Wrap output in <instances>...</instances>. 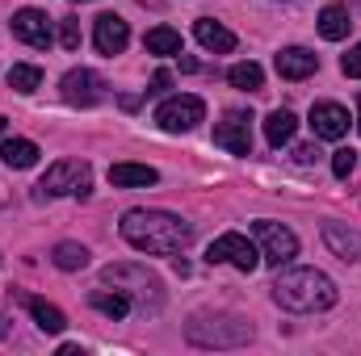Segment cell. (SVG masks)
Here are the masks:
<instances>
[{
  "mask_svg": "<svg viewBox=\"0 0 361 356\" xmlns=\"http://www.w3.org/2000/svg\"><path fill=\"white\" fill-rule=\"evenodd\" d=\"M353 168H357V151H349V147H341V151L332 155V172H336V177L345 180L349 172H353Z\"/></svg>",
  "mask_w": 361,
  "mask_h": 356,
  "instance_id": "83f0119b",
  "label": "cell"
},
{
  "mask_svg": "<svg viewBox=\"0 0 361 356\" xmlns=\"http://www.w3.org/2000/svg\"><path fill=\"white\" fill-rule=\"evenodd\" d=\"M101 281L114 285V289H122L130 302H139V310H152L156 314L164 306V281L156 272H147L143 265H109L101 272Z\"/></svg>",
  "mask_w": 361,
  "mask_h": 356,
  "instance_id": "3957f363",
  "label": "cell"
},
{
  "mask_svg": "<svg viewBox=\"0 0 361 356\" xmlns=\"http://www.w3.org/2000/svg\"><path fill=\"white\" fill-rule=\"evenodd\" d=\"M38 189H42L47 197H59V193H76V197H89V189H92L89 164H85V160H55V164L42 172Z\"/></svg>",
  "mask_w": 361,
  "mask_h": 356,
  "instance_id": "8992f818",
  "label": "cell"
},
{
  "mask_svg": "<svg viewBox=\"0 0 361 356\" xmlns=\"http://www.w3.org/2000/svg\"><path fill=\"white\" fill-rule=\"evenodd\" d=\"M206 260L210 265H231V268H240V272H252V268L261 265V248L248 243L240 231H227V235H219L206 248Z\"/></svg>",
  "mask_w": 361,
  "mask_h": 356,
  "instance_id": "52a82bcc",
  "label": "cell"
},
{
  "mask_svg": "<svg viewBox=\"0 0 361 356\" xmlns=\"http://www.w3.org/2000/svg\"><path fill=\"white\" fill-rule=\"evenodd\" d=\"M185 336L202 348H240L252 340V327L240 323V319H197L185 327Z\"/></svg>",
  "mask_w": 361,
  "mask_h": 356,
  "instance_id": "277c9868",
  "label": "cell"
},
{
  "mask_svg": "<svg viewBox=\"0 0 361 356\" xmlns=\"http://www.w3.org/2000/svg\"><path fill=\"white\" fill-rule=\"evenodd\" d=\"M349 25H353V21H349V8H345V4H328V8L319 13V34H324L328 42H341V38L349 34Z\"/></svg>",
  "mask_w": 361,
  "mask_h": 356,
  "instance_id": "44dd1931",
  "label": "cell"
},
{
  "mask_svg": "<svg viewBox=\"0 0 361 356\" xmlns=\"http://www.w3.org/2000/svg\"><path fill=\"white\" fill-rule=\"evenodd\" d=\"M311 130H315V139H328V143L345 139V134H349V109L336 105V101L311 105Z\"/></svg>",
  "mask_w": 361,
  "mask_h": 356,
  "instance_id": "4fadbf2b",
  "label": "cell"
},
{
  "mask_svg": "<svg viewBox=\"0 0 361 356\" xmlns=\"http://www.w3.org/2000/svg\"><path fill=\"white\" fill-rule=\"evenodd\" d=\"M122 239L147 256H177L180 248H189L193 227L169 210H130L122 218Z\"/></svg>",
  "mask_w": 361,
  "mask_h": 356,
  "instance_id": "6da1fadb",
  "label": "cell"
},
{
  "mask_svg": "<svg viewBox=\"0 0 361 356\" xmlns=\"http://www.w3.org/2000/svg\"><path fill=\"white\" fill-rule=\"evenodd\" d=\"M357 4H361V0H357Z\"/></svg>",
  "mask_w": 361,
  "mask_h": 356,
  "instance_id": "e575fe53",
  "label": "cell"
},
{
  "mask_svg": "<svg viewBox=\"0 0 361 356\" xmlns=\"http://www.w3.org/2000/svg\"><path fill=\"white\" fill-rule=\"evenodd\" d=\"M357 134H361V92H357Z\"/></svg>",
  "mask_w": 361,
  "mask_h": 356,
  "instance_id": "1f68e13d",
  "label": "cell"
},
{
  "mask_svg": "<svg viewBox=\"0 0 361 356\" xmlns=\"http://www.w3.org/2000/svg\"><path fill=\"white\" fill-rule=\"evenodd\" d=\"M13 34L25 42V46H34V51H47L51 46V17L42 13V8H17L13 13Z\"/></svg>",
  "mask_w": 361,
  "mask_h": 356,
  "instance_id": "30bf717a",
  "label": "cell"
},
{
  "mask_svg": "<svg viewBox=\"0 0 361 356\" xmlns=\"http://www.w3.org/2000/svg\"><path fill=\"white\" fill-rule=\"evenodd\" d=\"M80 38H85V34H80V17H63V21H59V42H63L68 51H80Z\"/></svg>",
  "mask_w": 361,
  "mask_h": 356,
  "instance_id": "4316f807",
  "label": "cell"
},
{
  "mask_svg": "<svg viewBox=\"0 0 361 356\" xmlns=\"http://www.w3.org/2000/svg\"><path fill=\"white\" fill-rule=\"evenodd\" d=\"M89 306H97L105 319H126L130 314V298L122 293V289H114V293H105V289H97L89 298Z\"/></svg>",
  "mask_w": 361,
  "mask_h": 356,
  "instance_id": "7402d4cb",
  "label": "cell"
},
{
  "mask_svg": "<svg viewBox=\"0 0 361 356\" xmlns=\"http://www.w3.org/2000/svg\"><path fill=\"white\" fill-rule=\"evenodd\" d=\"M227 80H231L235 89H244V92H261L265 89V72H261L257 63H235V68L227 72Z\"/></svg>",
  "mask_w": 361,
  "mask_h": 356,
  "instance_id": "cb8c5ba5",
  "label": "cell"
},
{
  "mask_svg": "<svg viewBox=\"0 0 361 356\" xmlns=\"http://www.w3.org/2000/svg\"><path fill=\"white\" fill-rule=\"evenodd\" d=\"M4 126H8V122H4V117H0V134H4Z\"/></svg>",
  "mask_w": 361,
  "mask_h": 356,
  "instance_id": "d6a6232c",
  "label": "cell"
},
{
  "mask_svg": "<svg viewBox=\"0 0 361 356\" xmlns=\"http://www.w3.org/2000/svg\"><path fill=\"white\" fill-rule=\"evenodd\" d=\"M202 117H206V105H202V96H169V101L156 109V122H160L169 134L193 130Z\"/></svg>",
  "mask_w": 361,
  "mask_h": 356,
  "instance_id": "9c48e42d",
  "label": "cell"
},
{
  "mask_svg": "<svg viewBox=\"0 0 361 356\" xmlns=\"http://www.w3.org/2000/svg\"><path fill=\"white\" fill-rule=\"evenodd\" d=\"M101 96H105V80H101L97 72L76 68V72H68V76H63V101H68V105L89 109V105H97Z\"/></svg>",
  "mask_w": 361,
  "mask_h": 356,
  "instance_id": "8fae6325",
  "label": "cell"
},
{
  "mask_svg": "<svg viewBox=\"0 0 361 356\" xmlns=\"http://www.w3.org/2000/svg\"><path fill=\"white\" fill-rule=\"evenodd\" d=\"M156 180H160V172L147 168V164H109V184L114 189H147Z\"/></svg>",
  "mask_w": 361,
  "mask_h": 356,
  "instance_id": "e0dca14e",
  "label": "cell"
},
{
  "mask_svg": "<svg viewBox=\"0 0 361 356\" xmlns=\"http://www.w3.org/2000/svg\"><path fill=\"white\" fill-rule=\"evenodd\" d=\"M38 143H30V139H4L0 143V160L8 164V168H34L38 164Z\"/></svg>",
  "mask_w": 361,
  "mask_h": 356,
  "instance_id": "d6986e66",
  "label": "cell"
},
{
  "mask_svg": "<svg viewBox=\"0 0 361 356\" xmlns=\"http://www.w3.org/2000/svg\"><path fill=\"white\" fill-rule=\"evenodd\" d=\"M143 46H147L152 55H180V34L169 30V25H156V30H147Z\"/></svg>",
  "mask_w": 361,
  "mask_h": 356,
  "instance_id": "603a6c76",
  "label": "cell"
},
{
  "mask_svg": "<svg viewBox=\"0 0 361 356\" xmlns=\"http://www.w3.org/2000/svg\"><path fill=\"white\" fill-rule=\"evenodd\" d=\"M169 89H173V76H169V72H156L147 92H152V96H160V92H169Z\"/></svg>",
  "mask_w": 361,
  "mask_h": 356,
  "instance_id": "4dcf8cb0",
  "label": "cell"
},
{
  "mask_svg": "<svg viewBox=\"0 0 361 356\" xmlns=\"http://www.w3.org/2000/svg\"><path fill=\"white\" fill-rule=\"evenodd\" d=\"M294 160H298V164H315V160H319V147H315V143H302V147H294Z\"/></svg>",
  "mask_w": 361,
  "mask_h": 356,
  "instance_id": "f546056e",
  "label": "cell"
},
{
  "mask_svg": "<svg viewBox=\"0 0 361 356\" xmlns=\"http://www.w3.org/2000/svg\"><path fill=\"white\" fill-rule=\"evenodd\" d=\"M8 84L17 92H38V84H42V72L34 68V63H17L13 72H8Z\"/></svg>",
  "mask_w": 361,
  "mask_h": 356,
  "instance_id": "484cf974",
  "label": "cell"
},
{
  "mask_svg": "<svg viewBox=\"0 0 361 356\" xmlns=\"http://www.w3.org/2000/svg\"><path fill=\"white\" fill-rule=\"evenodd\" d=\"M294 130H298V117H294L290 109H273L269 117H265V139H269V147H286V143L294 139Z\"/></svg>",
  "mask_w": 361,
  "mask_h": 356,
  "instance_id": "ffe728a7",
  "label": "cell"
},
{
  "mask_svg": "<svg viewBox=\"0 0 361 356\" xmlns=\"http://www.w3.org/2000/svg\"><path fill=\"white\" fill-rule=\"evenodd\" d=\"M193 38H197L206 51H214V55H227V51H235V34H231L227 25L210 21V17H197V21H193Z\"/></svg>",
  "mask_w": 361,
  "mask_h": 356,
  "instance_id": "2e32d148",
  "label": "cell"
},
{
  "mask_svg": "<svg viewBox=\"0 0 361 356\" xmlns=\"http://www.w3.org/2000/svg\"><path fill=\"white\" fill-rule=\"evenodd\" d=\"M92 42H97V51L101 55H122L126 51V42H130V25L118 17V13H101L97 21H92Z\"/></svg>",
  "mask_w": 361,
  "mask_h": 356,
  "instance_id": "7c38bea8",
  "label": "cell"
},
{
  "mask_svg": "<svg viewBox=\"0 0 361 356\" xmlns=\"http://www.w3.org/2000/svg\"><path fill=\"white\" fill-rule=\"evenodd\" d=\"M214 147H223L231 155H252V113L248 109H231L214 126Z\"/></svg>",
  "mask_w": 361,
  "mask_h": 356,
  "instance_id": "ba28073f",
  "label": "cell"
},
{
  "mask_svg": "<svg viewBox=\"0 0 361 356\" xmlns=\"http://www.w3.org/2000/svg\"><path fill=\"white\" fill-rule=\"evenodd\" d=\"M51 260H55V268H63V272H76V268L89 265V248L85 243H59Z\"/></svg>",
  "mask_w": 361,
  "mask_h": 356,
  "instance_id": "d4e9b609",
  "label": "cell"
},
{
  "mask_svg": "<svg viewBox=\"0 0 361 356\" xmlns=\"http://www.w3.org/2000/svg\"><path fill=\"white\" fill-rule=\"evenodd\" d=\"M273 302L294 314H319L336 306V285L315 268H290L273 281Z\"/></svg>",
  "mask_w": 361,
  "mask_h": 356,
  "instance_id": "7a4b0ae2",
  "label": "cell"
},
{
  "mask_svg": "<svg viewBox=\"0 0 361 356\" xmlns=\"http://www.w3.org/2000/svg\"><path fill=\"white\" fill-rule=\"evenodd\" d=\"M324 243L341 260H353V265L361 260V231L345 227V222H324Z\"/></svg>",
  "mask_w": 361,
  "mask_h": 356,
  "instance_id": "9a60e30c",
  "label": "cell"
},
{
  "mask_svg": "<svg viewBox=\"0 0 361 356\" xmlns=\"http://www.w3.org/2000/svg\"><path fill=\"white\" fill-rule=\"evenodd\" d=\"M25 310L34 314L38 331H47V336H59V331L68 327V314H63L59 306H51L47 298H25Z\"/></svg>",
  "mask_w": 361,
  "mask_h": 356,
  "instance_id": "ac0fdd59",
  "label": "cell"
},
{
  "mask_svg": "<svg viewBox=\"0 0 361 356\" xmlns=\"http://www.w3.org/2000/svg\"><path fill=\"white\" fill-rule=\"evenodd\" d=\"M341 72H345L349 80H361V42L349 51V55H345V59H341Z\"/></svg>",
  "mask_w": 361,
  "mask_h": 356,
  "instance_id": "f1b7e54d",
  "label": "cell"
},
{
  "mask_svg": "<svg viewBox=\"0 0 361 356\" xmlns=\"http://www.w3.org/2000/svg\"><path fill=\"white\" fill-rule=\"evenodd\" d=\"M273 63H277L281 80H307V76L319 72V55H311L307 46H286V51H277Z\"/></svg>",
  "mask_w": 361,
  "mask_h": 356,
  "instance_id": "5bb4252c",
  "label": "cell"
},
{
  "mask_svg": "<svg viewBox=\"0 0 361 356\" xmlns=\"http://www.w3.org/2000/svg\"><path fill=\"white\" fill-rule=\"evenodd\" d=\"M80 4H85V0H80Z\"/></svg>",
  "mask_w": 361,
  "mask_h": 356,
  "instance_id": "836d02e7",
  "label": "cell"
},
{
  "mask_svg": "<svg viewBox=\"0 0 361 356\" xmlns=\"http://www.w3.org/2000/svg\"><path fill=\"white\" fill-rule=\"evenodd\" d=\"M252 235H257V248H261V260L265 265L281 268L298 256V235L290 227H281V222L261 218V222H252Z\"/></svg>",
  "mask_w": 361,
  "mask_h": 356,
  "instance_id": "5b68a950",
  "label": "cell"
}]
</instances>
